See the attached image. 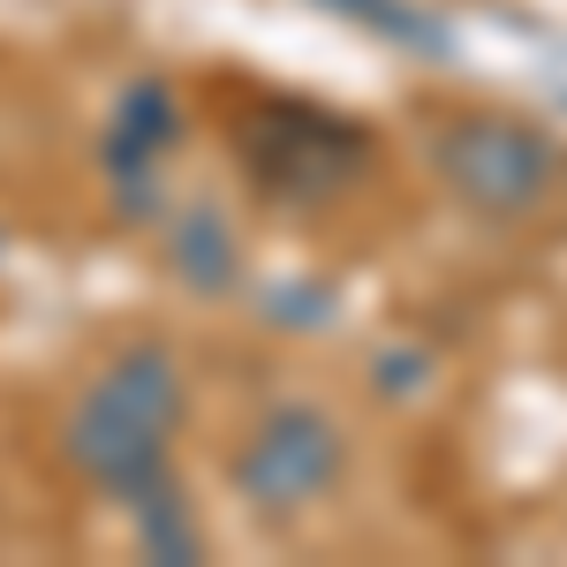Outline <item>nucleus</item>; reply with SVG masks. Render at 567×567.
<instances>
[{"label":"nucleus","instance_id":"obj_7","mask_svg":"<svg viewBox=\"0 0 567 567\" xmlns=\"http://www.w3.org/2000/svg\"><path fill=\"white\" fill-rule=\"evenodd\" d=\"M122 515H130V537H136L144 560H159V567H197L205 560V523H197V507H189V492H182L175 470L152 477L136 499H122Z\"/></svg>","mask_w":567,"mask_h":567},{"label":"nucleus","instance_id":"obj_8","mask_svg":"<svg viewBox=\"0 0 567 567\" xmlns=\"http://www.w3.org/2000/svg\"><path fill=\"white\" fill-rule=\"evenodd\" d=\"M0 250H8V227H0Z\"/></svg>","mask_w":567,"mask_h":567},{"label":"nucleus","instance_id":"obj_3","mask_svg":"<svg viewBox=\"0 0 567 567\" xmlns=\"http://www.w3.org/2000/svg\"><path fill=\"white\" fill-rule=\"evenodd\" d=\"M349 462H355L349 424L326 401H310V393H280V401H265L243 424L235 454H227V484H235L243 515L296 523V515L326 507L349 484Z\"/></svg>","mask_w":567,"mask_h":567},{"label":"nucleus","instance_id":"obj_6","mask_svg":"<svg viewBox=\"0 0 567 567\" xmlns=\"http://www.w3.org/2000/svg\"><path fill=\"white\" fill-rule=\"evenodd\" d=\"M152 235H159L167 272H175L189 296L219 303L243 280V235H235L227 205H213V197H167V213L152 219Z\"/></svg>","mask_w":567,"mask_h":567},{"label":"nucleus","instance_id":"obj_2","mask_svg":"<svg viewBox=\"0 0 567 567\" xmlns=\"http://www.w3.org/2000/svg\"><path fill=\"white\" fill-rule=\"evenodd\" d=\"M432 182L484 227L537 219L567 182V144L515 106H439L424 122Z\"/></svg>","mask_w":567,"mask_h":567},{"label":"nucleus","instance_id":"obj_1","mask_svg":"<svg viewBox=\"0 0 567 567\" xmlns=\"http://www.w3.org/2000/svg\"><path fill=\"white\" fill-rule=\"evenodd\" d=\"M189 424V379L159 333H136L91 371L61 409V462L99 499H136L152 477L175 470V439Z\"/></svg>","mask_w":567,"mask_h":567},{"label":"nucleus","instance_id":"obj_5","mask_svg":"<svg viewBox=\"0 0 567 567\" xmlns=\"http://www.w3.org/2000/svg\"><path fill=\"white\" fill-rule=\"evenodd\" d=\"M182 152V99L167 76H130L99 122V175L122 227H152L167 213V167Z\"/></svg>","mask_w":567,"mask_h":567},{"label":"nucleus","instance_id":"obj_4","mask_svg":"<svg viewBox=\"0 0 567 567\" xmlns=\"http://www.w3.org/2000/svg\"><path fill=\"white\" fill-rule=\"evenodd\" d=\"M235 152H243L250 189H265L272 205H326L363 175L371 136L341 114L296 106V99H258L235 130Z\"/></svg>","mask_w":567,"mask_h":567}]
</instances>
